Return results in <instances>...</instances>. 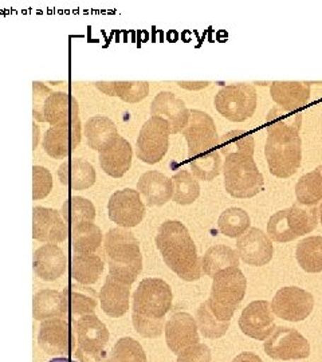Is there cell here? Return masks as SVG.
<instances>
[{
    "instance_id": "cell-1",
    "label": "cell",
    "mask_w": 322,
    "mask_h": 362,
    "mask_svg": "<svg viewBox=\"0 0 322 362\" xmlns=\"http://www.w3.org/2000/svg\"><path fill=\"white\" fill-rule=\"evenodd\" d=\"M172 288L160 278H145L137 286L132 303V324L145 338H157L166 329V315L172 309Z\"/></svg>"
},
{
    "instance_id": "cell-2",
    "label": "cell",
    "mask_w": 322,
    "mask_h": 362,
    "mask_svg": "<svg viewBox=\"0 0 322 362\" xmlns=\"http://www.w3.org/2000/svg\"><path fill=\"white\" fill-rule=\"evenodd\" d=\"M156 247L168 269L185 282L202 278V259L188 228L178 220H167L159 227Z\"/></svg>"
},
{
    "instance_id": "cell-3",
    "label": "cell",
    "mask_w": 322,
    "mask_h": 362,
    "mask_svg": "<svg viewBox=\"0 0 322 362\" xmlns=\"http://www.w3.org/2000/svg\"><path fill=\"white\" fill-rule=\"evenodd\" d=\"M103 248L109 275L125 285H132L142 270V250L137 238L128 230L116 227L105 235Z\"/></svg>"
},
{
    "instance_id": "cell-4",
    "label": "cell",
    "mask_w": 322,
    "mask_h": 362,
    "mask_svg": "<svg viewBox=\"0 0 322 362\" xmlns=\"http://www.w3.org/2000/svg\"><path fill=\"white\" fill-rule=\"evenodd\" d=\"M266 132L265 156L271 175L280 179L292 177L301 168L302 163L301 130L286 127H269Z\"/></svg>"
},
{
    "instance_id": "cell-5",
    "label": "cell",
    "mask_w": 322,
    "mask_h": 362,
    "mask_svg": "<svg viewBox=\"0 0 322 362\" xmlns=\"http://www.w3.org/2000/svg\"><path fill=\"white\" fill-rule=\"evenodd\" d=\"M320 220L318 208L293 204L275 212L268 223V235L278 243H289L316 230Z\"/></svg>"
},
{
    "instance_id": "cell-6",
    "label": "cell",
    "mask_w": 322,
    "mask_h": 362,
    "mask_svg": "<svg viewBox=\"0 0 322 362\" xmlns=\"http://www.w3.org/2000/svg\"><path fill=\"white\" fill-rule=\"evenodd\" d=\"M224 188L235 199H250L257 196L263 185V175L259 172L254 157L230 156L223 161Z\"/></svg>"
},
{
    "instance_id": "cell-7",
    "label": "cell",
    "mask_w": 322,
    "mask_h": 362,
    "mask_svg": "<svg viewBox=\"0 0 322 362\" xmlns=\"http://www.w3.org/2000/svg\"><path fill=\"white\" fill-rule=\"evenodd\" d=\"M77 346L74 356L79 362H109L108 344L109 330L103 321L94 315H85L71 321Z\"/></svg>"
},
{
    "instance_id": "cell-8",
    "label": "cell",
    "mask_w": 322,
    "mask_h": 362,
    "mask_svg": "<svg viewBox=\"0 0 322 362\" xmlns=\"http://www.w3.org/2000/svg\"><path fill=\"white\" fill-rule=\"evenodd\" d=\"M220 116L231 122H243L257 110V89L250 83H234L222 88L214 100Z\"/></svg>"
},
{
    "instance_id": "cell-9",
    "label": "cell",
    "mask_w": 322,
    "mask_h": 362,
    "mask_svg": "<svg viewBox=\"0 0 322 362\" xmlns=\"http://www.w3.org/2000/svg\"><path fill=\"white\" fill-rule=\"evenodd\" d=\"M183 136L188 145V157L205 155L219 149L220 137L212 117L202 110H190V121Z\"/></svg>"
},
{
    "instance_id": "cell-10",
    "label": "cell",
    "mask_w": 322,
    "mask_h": 362,
    "mask_svg": "<svg viewBox=\"0 0 322 362\" xmlns=\"http://www.w3.org/2000/svg\"><path fill=\"white\" fill-rule=\"evenodd\" d=\"M169 127L160 117H151L139 133L136 155L142 163L154 165L167 155L169 148Z\"/></svg>"
},
{
    "instance_id": "cell-11",
    "label": "cell",
    "mask_w": 322,
    "mask_h": 362,
    "mask_svg": "<svg viewBox=\"0 0 322 362\" xmlns=\"http://www.w3.org/2000/svg\"><path fill=\"white\" fill-rule=\"evenodd\" d=\"M265 353L272 360H304L310 356L309 341L296 329L277 326L265 341Z\"/></svg>"
},
{
    "instance_id": "cell-12",
    "label": "cell",
    "mask_w": 322,
    "mask_h": 362,
    "mask_svg": "<svg viewBox=\"0 0 322 362\" xmlns=\"http://www.w3.org/2000/svg\"><path fill=\"white\" fill-rule=\"evenodd\" d=\"M314 309V297L301 287L281 288L271 300V310L284 321L299 322L309 317Z\"/></svg>"
},
{
    "instance_id": "cell-13",
    "label": "cell",
    "mask_w": 322,
    "mask_h": 362,
    "mask_svg": "<svg viewBox=\"0 0 322 362\" xmlns=\"http://www.w3.org/2000/svg\"><path fill=\"white\" fill-rule=\"evenodd\" d=\"M38 344L47 354H73L77 346V339L71 321L69 322L64 318L43 321L39 327Z\"/></svg>"
},
{
    "instance_id": "cell-14",
    "label": "cell",
    "mask_w": 322,
    "mask_h": 362,
    "mask_svg": "<svg viewBox=\"0 0 322 362\" xmlns=\"http://www.w3.org/2000/svg\"><path fill=\"white\" fill-rule=\"evenodd\" d=\"M211 297L220 306L236 311L247 290V279L239 267H229L212 278Z\"/></svg>"
},
{
    "instance_id": "cell-15",
    "label": "cell",
    "mask_w": 322,
    "mask_h": 362,
    "mask_svg": "<svg viewBox=\"0 0 322 362\" xmlns=\"http://www.w3.org/2000/svg\"><path fill=\"white\" fill-rule=\"evenodd\" d=\"M109 219L122 228H132L142 223L145 216V204L137 189L125 188L116 191L108 203Z\"/></svg>"
},
{
    "instance_id": "cell-16",
    "label": "cell",
    "mask_w": 322,
    "mask_h": 362,
    "mask_svg": "<svg viewBox=\"0 0 322 362\" xmlns=\"http://www.w3.org/2000/svg\"><path fill=\"white\" fill-rule=\"evenodd\" d=\"M81 144V121H66L54 125L45 133L43 149L52 158H64L71 155Z\"/></svg>"
},
{
    "instance_id": "cell-17",
    "label": "cell",
    "mask_w": 322,
    "mask_h": 362,
    "mask_svg": "<svg viewBox=\"0 0 322 362\" xmlns=\"http://www.w3.org/2000/svg\"><path fill=\"white\" fill-rule=\"evenodd\" d=\"M239 329L247 337L266 341L277 329L270 303L268 300H254L247 305L239 318Z\"/></svg>"
},
{
    "instance_id": "cell-18",
    "label": "cell",
    "mask_w": 322,
    "mask_h": 362,
    "mask_svg": "<svg viewBox=\"0 0 322 362\" xmlns=\"http://www.w3.org/2000/svg\"><path fill=\"white\" fill-rule=\"evenodd\" d=\"M164 332L167 346L173 354H180L183 350L199 344L196 320L188 313L178 311L172 314L166 324Z\"/></svg>"
},
{
    "instance_id": "cell-19",
    "label": "cell",
    "mask_w": 322,
    "mask_h": 362,
    "mask_svg": "<svg viewBox=\"0 0 322 362\" xmlns=\"http://www.w3.org/2000/svg\"><path fill=\"white\" fill-rule=\"evenodd\" d=\"M236 252L246 264L262 267L270 263L274 247L269 235L254 227L236 240Z\"/></svg>"
},
{
    "instance_id": "cell-20",
    "label": "cell",
    "mask_w": 322,
    "mask_h": 362,
    "mask_svg": "<svg viewBox=\"0 0 322 362\" xmlns=\"http://www.w3.org/2000/svg\"><path fill=\"white\" fill-rule=\"evenodd\" d=\"M151 115L167 121L171 134L183 133L190 121V109L171 91H161L156 95L151 104Z\"/></svg>"
},
{
    "instance_id": "cell-21",
    "label": "cell",
    "mask_w": 322,
    "mask_h": 362,
    "mask_svg": "<svg viewBox=\"0 0 322 362\" xmlns=\"http://www.w3.org/2000/svg\"><path fill=\"white\" fill-rule=\"evenodd\" d=\"M235 311L226 309L208 298L196 311V324L202 336L209 339H217L224 336L230 327V321Z\"/></svg>"
},
{
    "instance_id": "cell-22",
    "label": "cell",
    "mask_w": 322,
    "mask_h": 362,
    "mask_svg": "<svg viewBox=\"0 0 322 362\" xmlns=\"http://www.w3.org/2000/svg\"><path fill=\"white\" fill-rule=\"evenodd\" d=\"M67 226L58 211L52 208L33 209V238L47 245L62 243L67 239Z\"/></svg>"
},
{
    "instance_id": "cell-23",
    "label": "cell",
    "mask_w": 322,
    "mask_h": 362,
    "mask_svg": "<svg viewBox=\"0 0 322 362\" xmlns=\"http://www.w3.org/2000/svg\"><path fill=\"white\" fill-rule=\"evenodd\" d=\"M132 145L120 134L103 145L98 151V160L103 172L115 179L122 177L132 165Z\"/></svg>"
},
{
    "instance_id": "cell-24",
    "label": "cell",
    "mask_w": 322,
    "mask_h": 362,
    "mask_svg": "<svg viewBox=\"0 0 322 362\" xmlns=\"http://www.w3.org/2000/svg\"><path fill=\"white\" fill-rule=\"evenodd\" d=\"M67 259L64 250L57 245H45L34 252L33 269L39 279L52 282L66 272Z\"/></svg>"
},
{
    "instance_id": "cell-25",
    "label": "cell",
    "mask_w": 322,
    "mask_h": 362,
    "mask_svg": "<svg viewBox=\"0 0 322 362\" xmlns=\"http://www.w3.org/2000/svg\"><path fill=\"white\" fill-rule=\"evenodd\" d=\"M137 191L148 207H161L172 199L173 181L161 172L148 170L137 182Z\"/></svg>"
},
{
    "instance_id": "cell-26",
    "label": "cell",
    "mask_w": 322,
    "mask_h": 362,
    "mask_svg": "<svg viewBox=\"0 0 322 362\" xmlns=\"http://www.w3.org/2000/svg\"><path fill=\"white\" fill-rule=\"evenodd\" d=\"M130 286L125 285L108 275L100 291V302L103 313L110 318H120L127 314L129 309Z\"/></svg>"
},
{
    "instance_id": "cell-27",
    "label": "cell",
    "mask_w": 322,
    "mask_h": 362,
    "mask_svg": "<svg viewBox=\"0 0 322 362\" xmlns=\"http://www.w3.org/2000/svg\"><path fill=\"white\" fill-rule=\"evenodd\" d=\"M58 177L66 187L74 191H84L94 185L96 169L89 161L74 157L62 163L58 169Z\"/></svg>"
},
{
    "instance_id": "cell-28",
    "label": "cell",
    "mask_w": 322,
    "mask_h": 362,
    "mask_svg": "<svg viewBox=\"0 0 322 362\" xmlns=\"http://www.w3.org/2000/svg\"><path fill=\"white\" fill-rule=\"evenodd\" d=\"M272 101L284 110H298L308 104L310 83L308 82H272L270 86Z\"/></svg>"
},
{
    "instance_id": "cell-29",
    "label": "cell",
    "mask_w": 322,
    "mask_h": 362,
    "mask_svg": "<svg viewBox=\"0 0 322 362\" xmlns=\"http://www.w3.org/2000/svg\"><path fill=\"white\" fill-rule=\"evenodd\" d=\"M62 294L67 303L70 321H76L81 317L94 314L100 298L94 288L81 284L66 287Z\"/></svg>"
},
{
    "instance_id": "cell-30",
    "label": "cell",
    "mask_w": 322,
    "mask_h": 362,
    "mask_svg": "<svg viewBox=\"0 0 322 362\" xmlns=\"http://www.w3.org/2000/svg\"><path fill=\"white\" fill-rule=\"evenodd\" d=\"M78 115L79 106L77 100L73 95L62 91H52L47 97L43 107L45 122H49L52 127L66 121L78 119Z\"/></svg>"
},
{
    "instance_id": "cell-31",
    "label": "cell",
    "mask_w": 322,
    "mask_h": 362,
    "mask_svg": "<svg viewBox=\"0 0 322 362\" xmlns=\"http://www.w3.org/2000/svg\"><path fill=\"white\" fill-rule=\"evenodd\" d=\"M33 314L37 321L66 318L69 314L64 294L57 290H40L33 299Z\"/></svg>"
},
{
    "instance_id": "cell-32",
    "label": "cell",
    "mask_w": 322,
    "mask_h": 362,
    "mask_svg": "<svg viewBox=\"0 0 322 362\" xmlns=\"http://www.w3.org/2000/svg\"><path fill=\"white\" fill-rule=\"evenodd\" d=\"M239 255L231 247L217 245L209 247L202 257V270L207 276L214 278L218 272L229 267L239 266Z\"/></svg>"
},
{
    "instance_id": "cell-33",
    "label": "cell",
    "mask_w": 322,
    "mask_h": 362,
    "mask_svg": "<svg viewBox=\"0 0 322 362\" xmlns=\"http://www.w3.org/2000/svg\"><path fill=\"white\" fill-rule=\"evenodd\" d=\"M103 272V259L96 254H76L71 259V276L81 285L97 284Z\"/></svg>"
},
{
    "instance_id": "cell-34",
    "label": "cell",
    "mask_w": 322,
    "mask_h": 362,
    "mask_svg": "<svg viewBox=\"0 0 322 362\" xmlns=\"http://www.w3.org/2000/svg\"><path fill=\"white\" fill-rule=\"evenodd\" d=\"M103 245V233L93 221L71 228V247L76 254H94Z\"/></svg>"
},
{
    "instance_id": "cell-35",
    "label": "cell",
    "mask_w": 322,
    "mask_h": 362,
    "mask_svg": "<svg viewBox=\"0 0 322 362\" xmlns=\"http://www.w3.org/2000/svg\"><path fill=\"white\" fill-rule=\"evenodd\" d=\"M85 137L88 146L93 151H100L105 144L116 137V124L105 116H94L85 124Z\"/></svg>"
},
{
    "instance_id": "cell-36",
    "label": "cell",
    "mask_w": 322,
    "mask_h": 362,
    "mask_svg": "<svg viewBox=\"0 0 322 362\" xmlns=\"http://www.w3.org/2000/svg\"><path fill=\"white\" fill-rule=\"evenodd\" d=\"M296 258L304 272H322V236L302 239L297 245Z\"/></svg>"
},
{
    "instance_id": "cell-37",
    "label": "cell",
    "mask_w": 322,
    "mask_h": 362,
    "mask_svg": "<svg viewBox=\"0 0 322 362\" xmlns=\"http://www.w3.org/2000/svg\"><path fill=\"white\" fill-rule=\"evenodd\" d=\"M297 203L316 207L322 202V170L320 167L304 175L296 184Z\"/></svg>"
},
{
    "instance_id": "cell-38",
    "label": "cell",
    "mask_w": 322,
    "mask_h": 362,
    "mask_svg": "<svg viewBox=\"0 0 322 362\" xmlns=\"http://www.w3.org/2000/svg\"><path fill=\"white\" fill-rule=\"evenodd\" d=\"M255 143L247 130H232L220 137L219 151L223 158L230 156L254 157Z\"/></svg>"
},
{
    "instance_id": "cell-39",
    "label": "cell",
    "mask_w": 322,
    "mask_h": 362,
    "mask_svg": "<svg viewBox=\"0 0 322 362\" xmlns=\"http://www.w3.org/2000/svg\"><path fill=\"white\" fill-rule=\"evenodd\" d=\"M250 226L251 219L242 208H227L222 212L218 219L220 233L232 239H239L242 235H245L250 230Z\"/></svg>"
},
{
    "instance_id": "cell-40",
    "label": "cell",
    "mask_w": 322,
    "mask_h": 362,
    "mask_svg": "<svg viewBox=\"0 0 322 362\" xmlns=\"http://www.w3.org/2000/svg\"><path fill=\"white\" fill-rule=\"evenodd\" d=\"M173 194L172 200L180 206H190L199 197L200 185L191 172L181 169L173 175Z\"/></svg>"
},
{
    "instance_id": "cell-41",
    "label": "cell",
    "mask_w": 322,
    "mask_h": 362,
    "mask_svg": "<svg viewBox=\"0 0 322 362\" xmlns=\"http://www.w3.org/2000/svg\"><path fill=\"white\" fill-rule=\"evenodd\" d=\"M62 216L64 220L73 228L74 226L85 223V221H94L96 219V207L89 199L73 196L66 200L62 206Z\"/></svg>"
},
{
    "instance_id": "cell-42",
    "label": "cell",
    "mask_w": 322,
    "mask_h": 362,
    "mask_svg": "<svg viewBox=\"0 0 322 362\" xmlns=\"http://www.w3.org/2000/svg\"><path fill=\"white\" fill-rule=\"evenodd\" d=\"M192 175L199 180L212 181L223 170V158L219 149L190 158Z\"/></svg>"
},
{
    "instance_id": "cell-43",
    "label": "cell",
    "mask_w": 322,
    "mask_h": 362,
    "mask_svg": "<svg viewBox=\"0 0 322 362\" xmlns=\"http://www.w3.org/2000/svg\"><path fill=\"white\" fill-rule=\"evenodd\" d=\"M109 362H148V360L139 341L132 337H124L110 350Z\"/></svg>"
},
{
    "instance_id": "cell-44",
    "label": "cell",
    "mask_w": 322,
    "mask_h": 362,
    "mask_svg": "<svg viewBox=\"0 0 322 362\" xmlns=\"http://www.w3.org/2000/svg\"><path fill=\"white\" fill-rule=\"evenodd\" d=\"M113 90H115V97H118L120 100L129 103V104H136L148 97L149 83L142 82V81H139V82H113Z\"/></svg>"
},
{
    "instance_id": "cell-45",
    "label": "cell",
    "mask_w": 322,
    "mask_h": 362,
    "mask_svg": "<svg viewBox=\"0 0 322 362\" xmlns=\"http://www.w3.org/2000/svg\"><path fill=\"white\" fill-rule=\"evenodd\" d=\"M269 127H286L301 130L302 113L298 110H284L280 106H274L266 117V128Z\"/></svg>"
},
{
    "instance_id": "cell-46",
    "label": "cell",
    "mask_w": 322,
    "mask_h": 362,
    "mask_svg": "<svg viewBox=\"0 0 322 362\" xmlns=\"http://www.w3.org/2000/svg\"><path fill=\"white\" fill-rule=\"evenodd\" d=\"M52 176L49 169L33 167V199L42 200L52 192Z\"/></svg>"
},
{
    "instance_id": "cell-47",
    "label": "cell",
    "mask_w": 322,
    "mask_h": 362,
    "mask_svg": "<svg viewBox=\"0 0 322 362\" xmlns=\"http://www.w3.org/2000/svg\"><path fill=\"white\" fill-rule=\"evenodd\" d=\"M33 116L35 121L39 122H45V117H43V107L45 103L47 100V97L52 94V91L43 85L42 82H34L33 85Z\"/></svg>"
},
{
    "instance_id": "cell-48",
    "label": "cell",
    "mask_w": 322,
    "mask_h": 362,
    "mask_svg": "<svg viewBox=\"0 0 322 362\" xmlns=\"http://www.w3.org/2000/svg\"><path fill=\"white\" fill-rule=\"evenodd\" d=\"M211 350L205 344H196L178 354L176 362H211Z\"/></svg>"
},
{
    "instance_id": "cell-49",
    "label": "cell",
    "mask_w": 322,
    "mask_h": 362,
    "mask_svg": "<svg viewBox=\"0 0 322 362\" xmlns=\"http://www.w3.org/2000/svg\"><path fill=\"white\" fill-rule=\"evenodd\" d=\"M232 362H263L262 358L255 354V353H251V351H243L241 353L239 356H236Z\"/></svg>"
},
{
    "instance_id": "cell-50",
    "label": "cell",
    "mask_w": 322,
    "mask_h": 362,
    "mask_svg": "<svg viewBox=\"0 0 322 362\" xmlns=\"http://www.w3.org/2000/svg\"><path fill=\"white\" fill-rule=\"evenodd\" d=\"M178 85L187 90H202L206 89L209 82H178Z\"/></svg>"
},
{
    "instance_id": "cell-51",
    "label": "cell",
    "mask_w": 322,
    "mask_h": 362,
    "mask_svg": "<svg viewBox=\"0 0 322 362\" xmlns=\"http://www.w3.org/2000/svg\"><path fill=\"white\" fill-rule=\"evenodd\" d=\"M96 86L98 90L103 91L106 95L115 97V90H113V82H96Z\"/></svg>"
},
{
    "instance_id": "cell-52",
    "label": "cell",
    "mask_w": 322,
    "mask_h": 362,
    "mask_svg": "<svg viewBox=\"0 0 322 362\" xmlns=\"http://www.w3.org/2000/svg\"><path fill=\"white\" fill-rule=\"evenodd\" d=\"M39 140V129L37 128V125H34V148L33 149H35L37 148V144H38Z\"/></svg>"
},
{
    "instance_id": "cell-53",
    "label": "cell",
    "mask_w": 322,
    "mask_h": 362,
    "mask_svg": "<svg viewBox=\"0 0 322 362\" xmlns=\"http://www.w3.org/2000/svg\"><path fill=\"white\" fill-rule=\"evenodd\" d=\"M49 362H76L73 361V360H70V358H66V357H57V358H52Z\"/></svg>"
},
{
    "instance_id": "cell-54",
    "label": "cell",
    "mask_w": 322,
    "mask_h": 362,
    "mask_svg": "<svg viewBox=\"0 0 322 362\" xmlns=\"http://www.w3.org/2000/svg\"><path fill=\"white\" fill-rule=\"evenodd\" d=\"M318 214H320V221H321L322 224V203L321 206H320V208H318Z\"/></svg>"
},
{
    "instance_id": "cell-55",
    "label": "cell",
    "mask_w": 322,
    "mask_h": 362,
    "mask_svg": "<svg viewBox=\"0 0 322 362\" xmlns=\"http://www.w3.org/2000/svg\"><path fill=\"white\" fill-rule=\"evenodd\" d=\"M320 169H321V170H322V165H321V167H320Z\"/></svg>"
}]
</instances>
